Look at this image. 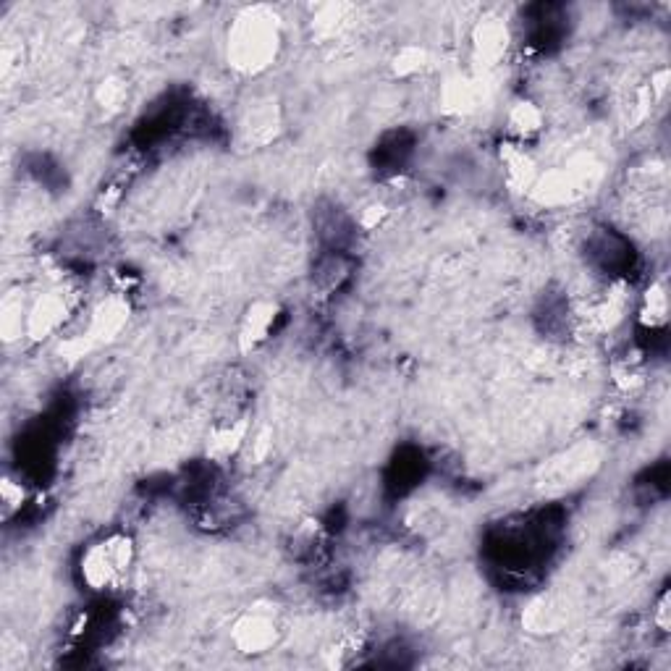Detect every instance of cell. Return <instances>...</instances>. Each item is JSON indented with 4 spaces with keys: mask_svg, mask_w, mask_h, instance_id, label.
I'll use <instances>...</instances> for the list:
<instances>
[{
    "mask_svg": "<svg viewBox=\"0 0 671 671\" xmlns=\"http://www.w3.org/2000/svg\"><path fill=\"white\" fill-rule=\"evenodd\" d=\"M229 63L242 74H260L278 58L281 21L270 8H247L236 16L226 37Z\"/></svg>",
    "mask_w": 671,
    "mask_h": 671,
    "instance_id": "cell-1",
    "label": "cell"
},
{
    "mask_svg": "<svg viewBox=\"0 0 671 671\" xmlns=\"http://www.w3.org/2000/svg\"><path fill=\"white\" fill-rule=\"evenodd\" d=\"M425 66H428V50L415 48V45L399 50V56L394 58V71L399 77H415Z\"/></svg>",
    "mask_w": 671,
    "mask_h": 671,
    "instance_id": "cell-12",
    "label": "cell"
},
{
    "mask_svg": "<svg viewBox=\"0 0 671 671\" xmlns=\"http://www.w3.org/2000/svg\"><path fill=\"white\" fill-rule=\"evenodd\" d=\"M483 90L478 79L454 77L443 87V108L449 113H470L478 108Z\"/></svg>",
    "mask_w": 671,
    "mask_h": 671,
    "instance_id": "cell-8",
    "label": "cell"
},
{
    "mask_svg": "<svg viewBox=\"0 0 671 671\" xmlns=\"http://www.w3.org/2000/svg\"><path fill=\"white\" fill-rule=\"evenodd\" d=\"M509 129L522 139L533 137V134H538L543 129V111L535 103L519 100V103H514L512 111H509Z\"/></svg>",
    "mask_w": 671,
    "mask_h": 671,
    "instance_id": "cell-10",
    "label": "cell"
},
{
    "mask_svg": "<svg viewBox=\"0 0 671 671\" xmlns=\"http://www.w3.org/2000/svg\"><path fill=\"white\" fill-rule=\"evenodd\" d=\"M134 564V543L129 535H108L82 554L79 572L90 590H113L129 577Z\"/></svg>",
    "mask_w": 671,
    "mask_h": 671,
    "instance_id": "cell-2",
    "label": "cell"
},
{
    "mask_svg": "<svg viewBox=\"0 0 671 671\" xmlns=\"http://www.w3.org/2000/svg\"><path fill=\"white\" fill-rule=\"evenodd\" d=\"M666 315H669V297H666V286L664 284H653L645 294V305H643V320L651 328H661L666 323Z\"/></svg>",
    "mask_w": 671,
    "mask_h": 671,
    "instance_id": "cell-11",
    "label": "cell"
},
{
    "mask_svg": "<svg viewBox=\"0 0 671 671\" xmlns=\"http://www.w3.org/2000/svg\"><path fill=\"white\" fill-rule=\"evenodd\" d=\"M231 643L242 653H247V656H260V653L270 651L278 643V624L273 614H265V611L244 614L234 624Z\"/></svg>",
    "mask_w": 671,
    "mask_h": 671,
    "instance_id": "cell-3",
    "label": "cell"
},
{
    "mask_svg": "<svg viewBox=\"0 0 671 671\" xmlns=\"http://www.w3.org/2000/svg\"><path fill=\"white\" fill-rule=\"evenodd\" d=\"M276 318L278 307L270 305V302H257L250 307V312L242 320V331H239V344H242L244 352H250L268 339L273 326H276Z\"/></svg>",
    "mask_w": 671,
    "mask_h": 671,
    "instance_id": "cell-7",
    "label": "cell"
},
{
    "mask_svg": "<svg viewBox=\"0 0 671 671\" xmlns=\"http://www.w3.org/2000/svg\"><path fill=\"white\" fill-rule=\"evenodd\" d=\"M656 624L661 630H669V593L661 595V601H658V611H656Z\"/></svg>",
    "mask_w": 671,
    "mask_h": 671,
    "instance_id": "cell-14",
    "label": "cell"
},
{
    "mask_svg": "<svg viewBox=\"0 0 671 671\" xmlns=\"http://www.w3.org/2000/svg\"><path fill=\"white\" fill-rule=\"evenodd\" d=\"M97 97H100L103 108H116V105L121 103V97H124V87H121L116 79H108V82H103V87H100Z\"/></svg>",
    "mask_w": 671,
    "mask_h": 671,
    "instance_id": "cell-13",
    "label": "cell"
},
{
    "mask_svg": "<svg viewBox=\"0 0 671 671\" xmlns=\"http://www.w3.org/2000/svg\"><path fill=\"white\" fill-rule=\"evenodd\" d=\"M247 441V420H234L226 425H218L208 441V454L213 459H229L234 451H239Z\"/></svg>",
    "mask_w": 671,
    "mask_h": 671,
    "instance_id": "cell-9",
    "label": "cell"
},
{
    "mask_svg": "<svg viewBox=\"0 0 671 671\" xmlns=\"http://www.w3.org/2000/svg\"><path fill=\"white\" fill-rule=\"evenodd\" d=\"M126 318H129V307H126L124 299L118 297L105 299L103 305L92 312L90 326H87V333H82V341H79V344L95 346L113 339V336L124 328Z\"/></svg>",
    "mask_w": 671,
    "mask_h": 671,
    "instance_id": "cell-5",
    "label": "cell"
},
{
    "mask_svg": "<svg viewBox=\"0 0 671 671\" xmlns=\"http://www.w3.org/2000/svg\"><path fill=\"white\" fill-rule=\"evenodd\" d=\"M509 27L501 19H485L480 21L475 32H472V50L483 66H496L509 50Z\"/></svg>",
    "mask_w": 671,
    "mask_h": 671,
    "instance_id": "cell-6",
    "label": "cell"
},
{
    "mask_svg": "<svg viewBox=\"0 0 671 671\" xmlns=\"http://www.w3.org/2000/svg\"><path fill=\"white\" fill-rule=\"evenodd\" d=\"M69 294L63 291H48L27 310V333L32 339H45L63 326L69 315Z\"/></svg>",
    "mask_w": 671,
    "mask_h": 671,
    "instance_id": "cell-4",
    "label": "cell"
}]
</instances>
